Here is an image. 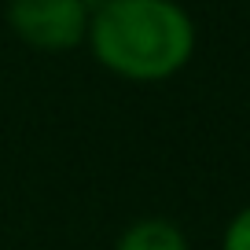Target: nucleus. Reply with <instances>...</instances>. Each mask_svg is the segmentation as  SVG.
I'll return each instance as SVG.
<instances>
[{"label":"nucleus","instance_id":"f257e3e1","mask_svg":"<svg viewBox=\"0 0 250 250\" xmlns=\"http://www.w3.org/2000/svg\"><path fill=\"white\" fill-rule=\"evenodd\" d=\"M85 37L100 66L129 81H166L195 52V22L173 0H100Z\"/></svg>","mask_w":250,"mask_h":250},{"label":"nucleus","instance_id":"7ed1b4c3","mask_svg":"<svg viewBox=\"0 0 250 250\" xmlns=\"http://www.w3.org/2000/svg\"><path fill=\"white\" fill-rule=\"evenodd\" d=\"M114 250H188V235L166 217H144L118 235Z\"/></svg>","mask_w":250,"mask_h":250},{"label":"nucleus","instance_id":"20e7f679","mask_svg":"<svg viewBox=\"0 0 250 250\" xmlns=\"http://www.w3.org/2000/svg\"><path fill=\"white\" fill-rule=\"evenodd\" d=\"M221 250H250V206H243L225 228Z\"/></svg>","mask_w":250,"mask_h":250},{"label":"nucleus","instance_id":"f03ea898","mask_svg":"<svg viewBox=\"0 0 250 250\" xmlns=\"http://www.w3.org/2000/svg\"><path fill=\"white\" fill-rule=\"evenodd\" d=\"M8 22L30 48L70 52L88 33V4L85 0H11Z\"/></svg>","mask_w":250,"mask_h":250}]
</instances>
